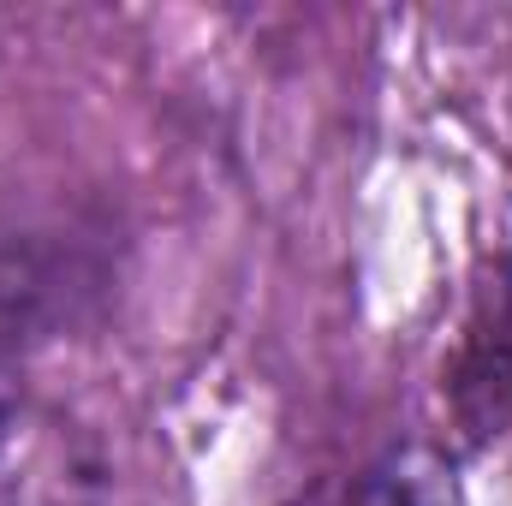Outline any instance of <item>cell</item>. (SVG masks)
Listing matches in <instances>:
<instances>
[{
    "label": "cell",
    "mask_w": 512,
    "mask_h": 506,
    "mask_svg": "<svg viewBox=\"0 0 512 506\" xmlns=\"http://www.w3.org/2000/svg\"><path fill=\"white\" fill-rule=\"evenodd\" d=\"M96 459L60 411H48L18 376L0 334V506H90Z\"/></svg>",
    "instance_id": "6da1fadb"
},
{
    "label": "cell",
    "mask_w": 512,
    "mask_h": 506,
    "mask_svg": "<svg viewBox=\"0 0 512 506\" xmlns=\"http://www.w3.org/2000/svg\"><path fill=\"white\" fill-rule=\"evenodd\" d=\"M453 411L459 423L489 441L512 423V268H501V286L483 292L459 364H453Z\"/></svg>",
    "instance_id": "7a4b0ae2"
},
{
    "label": "cell",
    "mask_w": 512,
    "mask_h": 506,
    "mask_svg": "<svg viewBox=\"0 0 512 506\" xmlns=\"http://www.w3.org/2000/svg\"><path fill=\"white\" fill-rule=\"evenodd\" d=\"M346 506H459V483H453V465L435 447L411 441V447L382 453L352 483V501Z\"/></svg>",
    "instance_id": "3957f363"
}]
</instances>
